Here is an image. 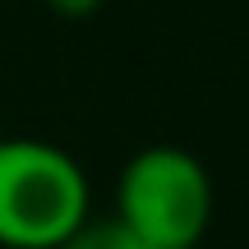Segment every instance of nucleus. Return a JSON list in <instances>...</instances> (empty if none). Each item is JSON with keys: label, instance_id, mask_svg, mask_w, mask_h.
Returning a JSON list of instances; mask_svg holds the SVG:
<instances>
[{"label": "nucleus", "instance_id": "f257e3e1", "mask_svg": "<svg viewBox=\"0 0 249 249\" xmlns=\"http://www.w3.org/2000/svg\"><path fill=\"white\" fill-rule=\"evenodd\" d=\"M88 213V176L46 139L0 143V249H55Z\"/></svg>", "mask_w": 249, "mask_h": 249}, {"label": "nucleus", "instance_id": "f03ea898", "mask_svg": "<svg viewBox=\"0 0 249 249\" xmlns=\"http://www.w3.org/2000/svg\"><path fill=\"white\" fill-rule=\"evenodd\" d=\"M116 217L152 249L203 245L213 226V176L189 148L152 143L120 166Z\"/></svg>", "mask_w": 249, "mask_h": 249}, {"label": "nucleus", "instance_id": "7ed1b4c3", "mask_svg": "<svg viewBox=\"0 0 249 249\" xmlns=\"http://www.w3.org/2000/svg\"><path fill=\"white\" fill-rule=\"evenodd\" d=\"M55 249H152V245H143L139 235L111 213V217H83Z\"/></svg>", "mask_w": 249, "mask_h": 249}, {"label": "nucleus", "instance_id": "20e7f679", "mask_svg": "<svg viewBox=\"0 0 249 249\" xmlns=\"http://www.w3.org/2000/svg\"><path fill=\"white\" fill-rule=\"evenodd\" d=\"M51 14H60V18H88V14H97L107 0H42Z\"/></svg>", "mask_w": 249, "mask_h": 249}, {"label": "nucleus", "instance_id": "39448f33", "mask_svg": "<svg viewBox=\"0 0 249 249\" xmlns=\"http://www.w3.org/2000/svg\"><path fill=\"white\" fill-rule=\"evenodd\" d=\"M5 139H9V134H5V120H0V143H5Z\"/></svg>", "mask_w": 249, "mask_h": 249}, {"label": "nucleus", "instance_id": "423d86ee", "mask_svg": "<svg viewBox=\"0 0 249 249\" xmlns=\"http://www.w3.org/2000/svg\"><path fill=\"white\" fill-rule=\"evenodd\" d=\"M189 249H203V245H189Z\"/></svg>", "mask_w": 249, "mask_h": 249}]
</instances>
